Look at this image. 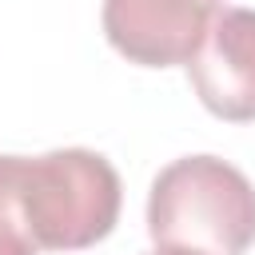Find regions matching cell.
Segmentation results:
<instances>
[{"label": "cell", "instance_id": "4", "mask_svg": "<svg viewBox=\"0 0 255 255\" xmlns=\"http://www.w3.org/2000/svg\"><path fill=\"white\" fill-rule=\"evenodd\" d=\"M187 76L203 108L219 120H255V12L219 8L187 60Z\"/></svg>", "mask_w": 255, "mask_h": 255}, {"label": "cell", "instance_id": "3", "mask_svg": "<svg viewBox=\"0 0 255 255\" xmlns=\"http://www.w3.org/2000/svg\"><path fill=\"white\" fill-rule=\"evenodd\" d=\"M223 0H104V36L143 68L187 64Z\"/></svg>", "mask_w": 255, "mask_h": 255}, {"label": "cell", "instance_id": "5", "mask_svg": "<svg viewBox=\"0 0 255 255\" xmlns=\"http://www.w3.org/2000/svg\"><path fill=\"white\" fill-rule=\"evenodd\" d=\"M36 239L20 211V155H0V255H36Z\"/></svg>", "mask_w": 255, "mask_h": 255}, {"label": "cell", "instance_id": "6", "mask_svg": "<svg viewBox=\"0 0 255 255\" xmlns=\"http://www.w3.org/2000/svg\"><path fill=\"white\" fill-rule=\"evenodd\" d=\"M151 255H207V251H191V247H159Z\"/></svg>", "mask_w": 255, "mask_h": 255}, {"label": "cell", "instance_id": "2", "mask_svg": "<svg viewBox=\"0 0 255 255\" xmlns=\"http://www.w3.org/2000/svg\"><path fill=\"white\" fill-rule=\"evenodd\" d=\"M120 175L88 147L20 155V211L44 251H80L100 243L120 219Z\"/></svg>", "mask_w": 255, "mask_h": 255}, {"label": "cell", "instance_id": "1", "mask_svg": "<svg viewBox=\"0 0 255 255\" xmlns=\"http://www.w3.org/2000/svg\"><path fill=\"white\" fill-rule=\"evenodd\" d=\"M147 231L159 247L243 255L255 243V187L219 155H183L151 179Z\"/></svg>", "mask_w": 255, "mask_h": 255}]
</instances>
